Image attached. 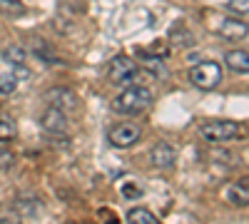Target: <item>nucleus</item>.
<instances>
[{"mask_svg":"<svg viewBox=\"0 0 249 224\" xmlns=\"http://www.w3.org/2000/svg\"><path fill=\"white\" fill-rule=\"evenodd\" d=\"M152 100H155V95H152L150 87L132 85V87L122 90V92L115 97L112 107H115V112H120V115H140V112H144V110L152 105Z\"/></svg>","mask_w":249,"mask_h":224,"instance_id":"1","label":"nucleus"},{"mask_svg":"<svg viewBox=\"0 0 249 224\" xmlns=\"http://www.w3.org/2000/svg\"><path fill=\"white\" fill-rule=\"evenodd\" d=\"M190 83L199 90H214L222 83V65L214 63V60H204V63H197L190 70Z\"/></svg>","mask_w":249,"mask_h":224,"instance_id":"2","label":"nucleus"},{"mask_svg":"<svg viewBox=\"0 0 249 224\" xmlns=\"http://www.w3.org/2000/svg\"><path fill=\"white\" fill-rule=\"evenodd\" d=\"M137 77H140V68L127 55L115 57L110 63V68H107V80L112 85H127V83H135Z\"/></svg>","mask_w":249,"mask_h":224,"instance_id":"3","label":"nucleus"},{"mask_svg":"<svg viewBox=\"0 0 249 224\" xmlns=\"http://www.w3.org/2000/svg\"><path fill=\"white\" fill-rule=\"evenodd\" d=\"M239 125L230 120H212V122H204L199 127V135L207 142H230L234 137H239Z\"/></svg>","mask_w":249,"mask_h":224,"instance_id":"4","label":"nucleus"},{"mask_svg":"<svg viewBox=\"0 0 249 224\" xmlns=\"http://www.w3.org/2000/svg\"><path fill=\"white\" fill-rule=\"evenodd\" d=\"M140 137H142V130H140V125H135V122H120V125H115L107 132L110 145L117 147V150H127V147L137 145Z\"/></svg>","mask_w":249,"mask_h":224,"instance_id":"5","label":"nucleus"},{"mask_svg":"<svg viewBox=\"0 0 249 224\" xmlns=\"http://www.w3.org/2000/svg\"><path fill=\"white\" fill-rule=\"evenodd\" d=\"M40 127H43L45 132H50V135H62L68 130V115H65V110L50 105L43 115H40Z\"/></svg>","mask_w":249,"mask_h":224,"instance_id":"6","label":"nucleus"},{"mask_svg":"<svg viewBox=\"0 0 249 224\" xmlns=\"http://www.w3.org/2000/svg\"><path fill=\"white\" fill-rule=\"evenodd\" d=\"M217 33L224 40H244L247 37V23L239 17H222L219 25H217Z\"/></svg>","mask_w":249,"mask_h":224,"instance_id":"7","label":"nucleus"},{"mask_svg":"<svg viewBox=\"0 0 249 224\" xmlns=\"http://www.w3.org/2000/svg\"><path fill=\"white\" fill-rule=\"evenodd\" d=\"M150 162L155 167H172L175 162H177V152L172 145H167V142H157V145L150 150Z\"/></svg>","mask_w":249,"mask_h":224,"instance_id":"8","label":"nucleus"},{"mask_svg":"<svg viewBox=\"0 0 249 224\" xmlns=\"http://www.w3.org/2000/svg\"><path fill=\"white\" fill-rule=\"evenodd\" d=\"M45 100L53 105V107H60V110H72V107H77V97L70 92V90H50V92H45Z\"/></svg>","mask_w":249,"mask_h":224,"instance_id":"9","label":"nucleus"},{"mask_svg":"<svg viewBox=\"0 0 249 224\" xmlns=\"http://www.w3.org/2000/svg\"><path fill=\"white\" fill-rule=\"evenodd\" d=\"M224 63L237 75H247L249 72V55H247V50H230L224 55Z\"/></svg>","mask_w":249,"mask_h":224,"instance_id":"10","label":"nucleus"},{"mask_svg":"<svg viewBox=\"0 0 249 224\" xmlns=\"http://www.w3.org/2000/svg\"><path fill=\"white\" fill-rule=\"evenodd\" d=\"M227 202H232L234 207H247L249 205V187H247V179L234 182V185L227 187Z\"/></svg>","mask_w":249,"mask_h":224,"instance_id":"11","label":"nucleus"},{"mask_svg":"<svg viewBox=\"0 0 249 224\" xmlns=\"http://www.w3.org/2000/svg\"><path fill=\"white\" fill-rule=\"evenodd\" d=\"M25 48L20 45V43H13V45H5L3 48V52H0V57L5 60V63H10V65H18V63H25Z\"/></svg>","mask_w":249,"mask_h":224,"instance_id":"12","label":"nucleus"},{"mask_svg":"<svg viewBox=\"0 0 249 224\" xmlns=\"http://www.w3.org/2000/svg\"><path fill=\"white\" fill-rule=\"evenodd\" d=\"M127 222H132V224H157L160 219H157V214H155V212H150V209H144V207H135V209H130V212H127Z\"/></svg>","mask_w":249,"mask_h":224,"instance_id":"13","label":"nucleus"},{"mask_svg":"<svg viewBox=\"0 0 249 224\" xmlns=\"http://www.w3.org/2000/svg\"><path fill=\"white\" fill-rule=\"evenodd\" d=\"M15 122L10 120V117H5V115H0V142H8V139H13L15 137Z\"/></svg>","mask_w":249,"mask_h":224,"instance_id":"14","label":"nucleus"},{"mask_svg":"<svg viewBox=\"0 0 249 224\" xmlns=\"http://www.w3.org/2000/svg\"><path fill=\"white\" fill-rule=\"evenodd\" d=\"M18 90V77L13 72L0 75V95H13Z\"/></svg>","mask_w":249,"mask_h":224,"instance_id":"15","label":"nucleus"},{"mask_svg":"<svg viewBox=\"0 0 249 224\" xmlns=\"http://www.w3.org/2000/svg\"><path fill=\"white\" fill-rule=\"evenodd\" d=\"M0 13H5V15H23L25 5L18 3V0H0Z\"/></svg>","mask_w":249,"mask_h":224,"instance_id":"16","label":"nucleus"},{"mask_svg":"<svg viewBox=\"0 0 249 224\" xmlns=\"http://www.w3.org/2000/svg\"><path fill=\"white\" fill-rule=\"evenodd\" d=\"M13 162H15V155L8 152V150H0V170H8L13 167Z\"/></svg>","mask_w":249,"mask_h":224,"instance_id":"17","label":"nucleus"},{"mask_svg":"<svg viewBox=\"0 0 249 224\" xmlns=\"http://www.w3.org/2000/svg\"><path fill=\"white\" fill-rule=\"evenodd\" d=\"M13 68H15V70H13V75H15L18 80H28V77H30V70H28L23 63H18V65H13Z\"/></svg>","mask_w":249,"mask_h":224,"instance_id":"18","label":"nucleus"},{"mask_svg":"<svg viewBox=\"0 0 249 224\" xmlns=\"http://www.w3.org/2000/svg\"><path fill=\"white\" fill-rule=\"evenodd\" d=\"M230 8H232V10H237V13H242V15H244V13H247V10H249V0H232V3H230Z\"/></svg>","mask_w":249,"mask_h":224,"instance_id":"19","label":"nucleus"},{"mask_svg":"<svg viewBox=\"0 0 249 224\" xmlns=\"http://www.w3.org/2000/svg\"><path fill=\"white\" fill-rule=\"evenodd\" d=\"M127 197H140L142 194V190H135V187H130V185H124V190H122Z\"/></svg>","mask_w":249,"mask_h":224,"instance_id":"20","label":"nucleus"}]
</instances>
